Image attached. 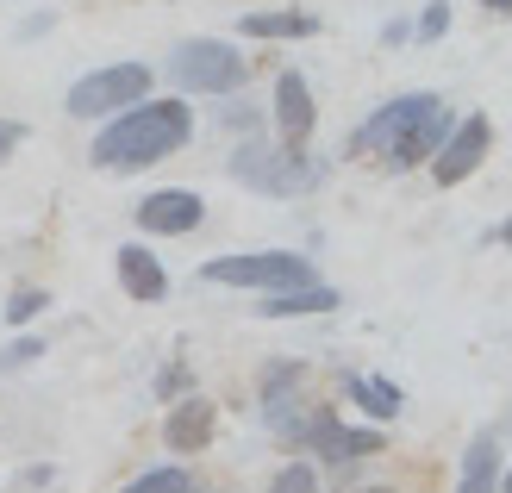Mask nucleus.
Listing matches in <instances>:
<instances>
[{"mask_svg": "<svg viewBox=\"0 0 512 493\" xmlns=\"http://www.w3.org/2000/svg\"><path fill=\"white\" fill-rule=\"evenodd\" d=\"M450 132V107L438 94H400L381 113H369L350 138V157H375L388 169H419Z\"/></svg>", "mask_w": 512, "mask_h": 493, "instance_id": "nucleus-1", "label": "nucleus"}, {"mask_svg": "<svg viewBox=\"0 0 512 493\" xmlns=\"http://www.w3.org/2000/svg\"><path fill=\"white\" fill-rule=\"evenodd\" d=\"M188 132H194V113L182 100H132V107L113 113V125L94 138V163L132 175V169L175 157V150L188 144Z\"/></svg>", "mask_w": 512, "mask_h": 493, "instance_id": "nucleus-2", "label": "nucleus"}, {"mask_svg": "<svg viewBox=\"0 0 512 493\" xmlns=\"http://www.w3.org/2000/svg\"><path fill=\"white\" fill-rule=\"evenodd\" d=\"M225 169L256 194H313L325 181V157H313L306 144H269V138H244Z\"/></svg>", "mask_w": 512, "mask_h": 493, "instance_id": "nucleus-3", "label": "nucleus"}, {"mask_svg": "<svg viewBox=\"0 0 512 493\" xmlns=\"http://www.w3.org/2000/svg\"><path fill=\"white\" fill-rule=\"evenodd\" d=\"M200 281H213V288L281 294V288H306V281H313V263H306V256H288V250H250V256H213V263H200Z\"/></svg>", "mask_w": 512, "mask_h": 493, "instance_id": "nucleus-4", "label": "nucleus"}, {"mask_svg": "<svg viewBox=\"0 0 512 493\" xmlns=\"http://www.w3.org/2000/svg\"><path fill=\"white\" fill-rule=\"evenodd\" d=\"M169 82L182 94H232L244 82V57L225 38H188L169 50Z\"/></svg>", "mask_w": 512, "mask_h": 493, "instance_id": "nucleus-5", "label": "nucleus"}, {"mask_svg": "<svg viewBox=\"0 0 512 493\" xmlns=\"http://www.w3.org/2000/svg\"><path fill=\"white\" fill-rule=\"evenodd\" d=\"M144 94H150V69H144V63H113V69L82 75V82L69 88L63 107H69L75 119H107V113H119V107H132V100H144Z\"/></svg>", "mask_w": 512, "mask_h": 493, "instance_id": "nucleus-6", "label": "nucleus"}, {"mask_svg": "<svg viewBox=\"0 0 512 493\" xmlns=\"http://www.w3.org/2000/svg\"><path fill=\"white\" fill-rule=\"evenodd\" d=\"M300 450L325 456L331 469H356L363 456L381 450V431L375 425H344L331 406H313V412H306V425H300Z\"/></svg>", "mask_w": 512, "mask_h": 493, "instance_id": "nucleus-7", "label": "nucleus"}, {"mask_svg": "<svg viewBox=\"0 0 512 493\" xmlns=\"http://www.w3.org/2000/svg\"><path fill=\"white\" fill-rule=\"evenodd\" d=\"M488 150H494V119H488V113H469L463 125H450V132H444L438 150H431V181H438V188L469 181Z\"/></svg>", "mask_w": 512, "mask_h": 493, "instance_id": "nucleus-8", "label": "nucleus"}, {"mask_svg": "<svg viewBox=\"0 0 512 493\" xmlns=\"http://www.w3.org/2000/svg\"><path fill=\"white\" fill-rule=\"evenodd\" d=\"M306 412H313V400H306V369L300 362H275V369L263 375V419H269V431L281 437V444L300 450Z\"/></svg>", "mask_w": 512, "mask_h": 493, "instance_id": "nucleus-9", "label": "nucleus"}, {"mask_svg": "<svg viewBox=\"0 0 512 493\" xmlns=\"http://www.w3.org/2000/svg\"><path fill=\"white\" fill-rule=\"evenodd\" d=\"M213 431H219V406L200 400V394H182V400L169 406V419H163V444L175 456H194V450L213 444Z\"/></svg>", "mask_w": 512, "mask_h": 493, "instance_id": "nucleus-10", "label": "nucleus"}, {"mask_svg": "<svg viewBox=\"0 0 512 493\" xmlns=\"http://www.w3.org/2000/svg\"><path fill=\"white\" fill-rule=\"evenodd\" d=\"M200 219H207V206H200V194H188V188H163V194H150L138 206V225L157 231V238H182V231H194Z\"/></svg>", "mask_w": 512, "mask_h": 493, "instance_id": "nucleus-11", "label": "nucleus"}, {"mask_svg": "<svg viewBox=\"0 0 512 493\" xmlns=\"http://www.w3.org/2000/svg\"><path fill=\"white\" fill-rule=\"evenodd\" d=\"M313 88L300 82V75H281L275 82V132H281V144H306L313 138Z\"/></svg>", "mask_w": 512, "mask_h": 493, "instance_id": "nucleus-12", "label": "nucleus"}, {"mask_svg": "<svg viewBox=\"0 0 512 493\" xmlns=\"http://www.w3.org/2000/svg\"><path fill=\"white\" fill-rule=\"evenodd\" d=\"M500 425H488L469 444V456H463V475H456V493H500Z\"/></svg>", "mask_w": 512, "mask_h": 493, "instance_id": "nucleus-13", "label": "nucleus"}, {"mask_svg": "<svg viewBox=\"0 0 512 493\" xmlns=\"http://www.w3.org/2000/svg\"><path fill=\"white\" fill-rule=\"evenodd\" d=\"M119 281H125L132 300H163L169 294V275H163V263L144 244H119Z\"/></svg>", "mask_w": 512, "mask_h": 493, "instance_id": "nucleus-14", "label": "nucleus"}, {"mask_svg": "<svg viewBox=\"0 0 512 493\" xmlns=\"http://www.w3.org/2000/svg\"><path fill=\"white\" fill-rule=\"evenodd\" d=\"M338 306V288H325V281H306V288H281V294H263L256 313L263 319H300V313H331Z\"/></svg>", "mask_w": 512, "mask_h": 493, "instance_id": "nucleus-15", "label": "nucleus"}, {"mask_svg": "<svg viewBox=\"0 0 512 493\" xmlns=\"http://www.w3.org/2000/svg\"><path fill=\"white\" fill-rule=\"evenodd\" d=\"M344 394L363 406L369 419H394V412L406 406V400H400V387H394V381H381V375H344Z\"/></svg>", "mask_w": 512, "mask_h": 493, "instance_id": "nucleus-16", "label": "nucleus"}, {"mask_svg": "<svg viewBox=\"0 0 512 493\" xmlns=\"http://www.w3.org/2000/svg\"><path fill=\"white\" fill-rule=\"evenodd\" d=\"M319 13H244V38H313Z\"/></svg>", "mask_w": 512, "mask_h": 493, "instance_id": "nucleus-17", "label": "nucleus"}, {"mask_svg": "<svg viewBox=\"0 0 512 493\" xmlns=\"http://www.w3.org/2000/svg\"><path fill=\"white\" fill-rule=\"evenodd\" d=\"M125 493H194V481H188V469H150V475H138Z\"/></svg>", "mask_w": 512, "mask_h": 493, "instance_id": "nucleus-18", "label": "nucleus"}, {"mask_svg": "<svg viewBox=\"0 0 512 493\" xmlns=\"http://www.w3.org/2000/svg\"><path fill=\"white\" fill-rule=\"evenodd\" d=\"M44 306H50V294H44V288H19L7 306H0V313H7V325H32Z\"/></svg>", "mask_w": 512, "mask_h": 493, "instance_id": "nucleus-19", "label": "nucleus"}, {"mask_svg": "<svg viewBox=\"0 0 512 493\" xmlns=\"http://www.w3.org/2000/svg\"><path fill=\"white\" fill-rule=\"evenodd\" d=\"M269 493H319V475L306 469V462H288V469L269 481Z\"/></svg>", "mask_w": 512, "mask_h": 493, "instance_id": "nucleus-20", "label": "nucleus"}, {"mask_svg": "<svg viewBox=\"0 0 512 493\" xmlns=\"http://www.w3.org/2000/svg\"><path fill=\"white\" fill-rule=\"evenodd\" d=\"M38 356H44V344H38V337H19V344H7V350H0V375L25 369V362H38Z\"/></svg>", "mask_w": 512, "mask_h": 493, "instance_id": "nucleus-21", "label": "nucleus"}, {"mask_svg": "<svg viewBox=\"0 0 512 493\" xmlns=\"http://www.w3.org/2000/svg\"><path fill=\"white\" fill-rule=\"evenodd\" d=\"M413 32H419V38H444V32H450V7H425Z\"/></svg>", "mask_w": 512, "mask_h": 493, "instance_id": "nucleus-22", "label": "nucleus"}, {"mask_svg": "<svg viewBox=\"0 0 512 493\" xmlns=\"http://www.w3.org/2000/svg\"><path fill=\"white\" fill-rule=\"evenodd\" d=\"M157 394H163V400L188 394V369H182V362H175V369H163V375H157Z\"/></svg>", "mask_w": 512, "mask_h": 493, "instance_id": "nucleus-23", "label": "nucleus"}, {"mask_svg": "<svg viewBox=\"0 0 512 493\" xmlns=\"http://www.w3.org/2000/svg\"><path fill=\"white\" fill-rule=\"evenodd\" d=\"M19 144H25V125H19V119H0V163H7Z\"/></svg>", "mask_w": 512, "mask_h": 493, "instance_id": "nucleus-24", "label": "nucleus"}, {"mask_svg": "<svg viewBox=\"0 0 512 493\" xmlns=\"http://www.w3.org/2000/svg\"><path fill=\"white\" fill-rule=\"evenodd\" d=\"M481 7H488V13H506V0H481Z\"/></svg>", "mask_w": 512, "mask_h": 493, "instance_id": "nucleus-25", "label": "nucleus"}, {"mask_svg": "<svg viewBox=\"0 0 512 493\" xmlns=\"http://www.w3.org/2000/svg\"><path fill=\"white\" fill-rule=\"evenodd\" d=\"M356 493H394V487H356Z\"/></svg>", "mask_w": 512, "mask_h": 493, "instance_id": "nucleus-26", "label": "nucleus"}]
</instances>
